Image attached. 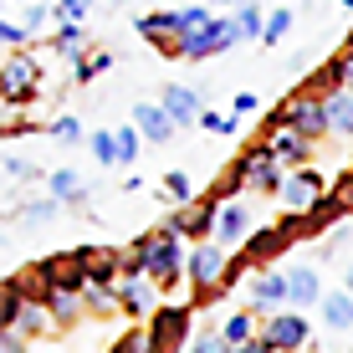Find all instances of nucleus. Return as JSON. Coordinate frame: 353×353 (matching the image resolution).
Masks as SVG:
<instances>
[{
	"mask_svg": "<svg viewBox=\"0 0 353 353\" xmlns=\"http://www.w3.org/2000/svg\"><path fill=\"white\" fill-rule=\"evenodd\" d=\"M348 292H353V266H348Z\"/></svg>",
	"mask_w": 353,
	"mask_h": 353,
	"instance_id": "48",
	"label": "nucleus"
},
{
	"mask_svg": "<svg viewBox=\"0 0 353 353\" xmlns=\"http://www.w3.org/2000/svg\"><path fill=\"white\" fill-rule=\"evenodd\" d=\"M266 149H272V159L282 169H302V164H307V154H312V143L302 139V133H292V128H272Z\"/></svg>",
	"mask_w": 353,
	"mask_h": 353,
	"instance_id": "13",
	"label": "nucleus"
},
{
	"mask_svg": "<svg viewBox=\"0 0 353 353\" xmlns=\"http://www.w3.org/2000/svg\"><path fill=\"white\" fill-rule=\"evenodd\" d=\"M92 0H57V16H62V26H77L82 16H88Z\"/></svg>",
	"mask_w": 353,
	"mask_h": 353,
	"instance_id": "34",
	"label": "nucleus"
},
{
	"mask_svg": "<svg viewBox=\"0 0 353 353\" xmlns=\"http://www.w3.org/2000/svg\"><path fill=\"white\" fill-rule=\"evenodd\" d=\"M133 123H139V133H143V139H154V143L174 139V118H169L159 103H139V108H133Z\"/></svg>",
	"mask_w": 353,
	"mask_h": 353,
	"instance_id": "15",
	"label": "nucleus"
},
{
	"mask_svg": "<svg viewBox=\"0 0 353 353\" xmlns=\"http://www.w3.org/2000/svg\"><path fill=\"white\" fill-rule=\"evenodd\" d=\"M77 118H57V123H52V139H77Z\"/></svg>",
	"mask_w": 353,
	"mask_h": 353,
	"instance_id": "41",
	"label": "nucleus"
},
{
	"mask_svg": "<svg viewBox=\"0 0 353 353\" xmlns=\"http://www.w3.org/2000/svg\"><path fill=\"white\" fill-rule=\"evenodd\" d=\"M251 312H256V307H251ZM251 312H230V318H225V327H221V333L230 338V343H251V338H256V318H251Z\"/></svg>",
	"mask_w": 353,
	"mask_h": 353,
	"instance_id": "27",
	"label": "nucleus"
},
{
	"mask_svg": "<svg viewBox=\"0 0 353 353\" xmlns=\"http://www.w3.org/2000/svg\"><path fill=\"white\" fill-rule=\"evenodd\" d=\"M190 318H194V307H159L149 318V333H154V348L159 353H179L185 348V338H190Z\"/></svg>",
	"mask_w": 353,
	"mask_h": 353,
	"instance_id": "5",
	"label": "nucleus"
},
{
	"mask_svg": "<svg viewBox=\"0 0 353 353\" xmlns=\"http://www.w3.org/2000/svg\"><path fill=\"white\" fill-rule=\"evenodd\" d=\"M236 41H241V31H236V16H230V21H221V16H215L205 31H194L190 41L179 46V57H185V62H205V57H221V52H230Z\"/></svg>",
	"mask_w": 353,
	"mask_h": 353,
	"instance_id": "4",
	"label": "nucleus"
},
{
	"mask_svg": "<svg viewBox=\"0 0 353 353\" xmlns=\"http://www.w3.org/2000/svg\"><path fill=\"white\" fill-rule=\"evenodd\" d=\"M343 6H348V10H353V0H343Z\"/></svg>",
	"mask_w": 353,
	"mask_h": 353,
	"instance_id": "49",
	"label": "nucleus"
},
{
	"mask_svg": "<svg viewBox=\"0 0 353 353\" xmlns=\"http://www.w3.org/2000/svg\"><path fill=\"white\" fill-rule=\"evenodd\" d=\"M338 215H348L343 205H338V194H323V200H318V205H312V210H307V236H323V230L333 225Z\"/></svg>",
	"mask_w": 353,
	"mask_h": 353,
	"instance_id": "21",
	"label": "nucleus"
},
{
	"mask_svg": "<svg viewBox=\"0 0 353 353\" xmlns=\"http://www.w3.org/2000/svg\"><path fill=\"white\" fill-rule=\"evenodd\" d=\"M143 266V276L149 282H159V287H174L179 276H185V266H190V256H185V246H179V236L174 230H159V241H154L143 256H133Z\"/></svg>",
	"mask_w": 353,
	"mask_h": 353,
	"instance_id": "1",
	"label": "nucleus"
},
{
	"mask_svg": "<svg viewBox=\"0 0 353 353\" xmlns=\"http://www.w3.org/2000/svg\"><path fill=\"white\" fill-rule=\"evenodd\" d=\"M323 194H327V185L312 174V169H292L287 185H282V205H287V215H307Z\"/></svg>",
	"mask_w": 353,
	"mask_h": 353,
	"instance_id": "9",
	"label": "nucleus"
},
{
	"mask_svg": "<svg viewBox=\"0 0 353 353\" xmlns=\"http://www.w3.org/2000/svg\"><path fill=\"white\" fill-rule=\"evenodd\" d=\"M236 353H272V343H266V338H261V333H256V338H251V343H241V348H236Z\"/></svg>",
	"mask_w": 353,
	"mask_h": 353,
	"instance_id": "44",
	"label": "nucleus"
},
{
	"mask_svg": "<svg viewBox=\"0 0 353 353\" xmlns=\"http://www.w3.org/2000/svg\"><path fill=\"white\" fill-rule=\"evenodd\" d=\"M52 200H67V205H77L82 200V174H72V169H52Z\"/></svg>",
	"mask_w": 353,
	"mask_h": 353,
	"instance_id": "24",
	"label": "nucleus"
},
{
	"mask_svg": "<svg viewBox=\"0 0 353 353\" xmlns=\"http://www.w3.org/2000/svg\"><path fill=\"white\" fill-rule=\"evenodd\" d=\"M287 292H292V276L261 272L256 282H251V307H276V302H287Z\"/></svg>",
	"mask_w": 353,
	"mask_h": 353,
	"instance_id": "16",
	"label": "nucleus"
},
{
	"mask_svg": "<svg viewBox=\"0 0 353 353\" xmlns=\"http://www.w3.org/2000/svg\"><path fill=\"white\" fill-rule=\"evenodd\" d=\"M343 57H353V31H348V46H343Z\"/></svg>",
	"mask_w": 353,
	"mask_h": 353,
	"instance_id": "47",
	"label": "nucleus"
},
{
	"mask_svg": "<svg viewBox=\"0 0 353 353\" xmlns=\"http://www.w3.org/2000/svg\"><path fill=\"white\" fill-rule=\"evenodd\" d=\"M215 200H194V205H179L174 210V221H169L164 230H174L179 241H194V246H200V241H210L215 236Z\"/></svg>",
	"mask_w": 353,
	"mask_h": 353,
	"instance_id": "6",
	"label": "nucleus"
},
{
	"mask_svg": "<svg viewBox=\"0 0 353 353\" xmlns=\"http://www.w3.org/2000/svg\"><path fill=\"white\" fill-rule=\"evenodd\" d=\"M41 272L52 276V287H57V292H88V287H92V272H88V256H82V246H77V251H67V256L41 261Z\"/></svg>",
	"mask_w": 353,
	"mask_h": 353,
	"instance_id": "8",
	"label": "nucleus"
},
{
	"mask_svg": "<svg viewBox=\"0 0 353 353\" xmlns=\"http://www.w3.org/2000/svg\"><path fill=\"white\" fill-rule=\"evenodd\" d=\"M159 108H164L169 118H174V128L200 123V113H205V108H200V92H194V88H179V82H174V88H164Z\"/></svg>",
	"mask_w": 353,
	"mask_h": 353,
	"instance_id": "14",
	"label": "nucleus"
},
{
	"mask_svg": "<svg viewBox=\"0 0 353 353\" xmlns=\"http://www.w3.org/2000/svg\"><path fill=\"white\" fill-rule=\"evenodd\" d=\"M348 92H353V57H348Z\"/></svg>",
	"mask_w": 353,
	"mask_h": 353,
	"instance_id": "46",
	"label": "nucleus"
},
{
	"mask_svg": "<svg viewBox=\"0 0 353 353\" xmlns=\"http://www.w3.org/2000/svg\"><path fill=\"white\" fill-rule=\"evenodd\" d=\"M282 113H287V128L292 133H302V139H323V133H333L327 128V108H323V97L318 92H297V97H287L282 103Z\"/></svg>",
	"mask_w": 353,
	"mask_h": 353,
	"instance_id": "3",
	"label": "nucleus"
},
{
	"mask_svg": "<svg viewBox=\"0 0 353 353\" xmlns=\"http://www.w3.org/2000/svg\"><path fill=\"white\" fill-rule=\"evenodd\" d=\"M92 159L97 164H123V154H118V128H97L92 133Z\"/></svg>",
	"mask_w": 353,
	"mask_h": 353,
	"instance_id": "26",
	"label": "nucleus"
},
{
	"mask_svg": "<svg viewBox=\"0 0 353 353\" xmlns=\"http://www.w3.org/2000/svg\"><path fill=\"white\" fill-rule=\"evenodd\" d=\"M82 46H88V31L82 26H57V36H52L57 57H82Z\"/></svg>",
	"mask_w": 353,
	"mask_h": 353,
	"instance_id": "25",
	"label": "nucleus"
},
{
	"mask_svg": "<svg viewBox=\"0 0 353 353\" xmlns=\"http://www.w3.org/2000/svg\"><path fill=\"white\" fill-rule=\"evenodd\" d=\"M0 41H6V52H21V46H26V26L6 21V26H0Z\"/></svg>",
	"mask_w": 353,
	"mask_h": 353,
	"instance_id": "37",
	"label": "nucleus"
},
{
	"mask_svg": "<svg viewBox=\"0 0 353 353\" xmlns=\"http://www.w3.org/2000/svg\"><path fill=\"white\" fill-rule=\"evenodd\" d=\"M287 36H292V10L282 6V10H272V16H266L261 41H266V46H276V41H287Z\"/></svg>",
	"mask_w": 353,
	"mask_h": 353,
	"instance_id": "29",
	"label": "nucleus"
},
{
	"mask_svg": "<svg viewBox=\"0 0 353 353\" xmlns=\"http://www.w3.org/2000/svg\"><path fill=\"white\" fill-rule=\"evenodd\" d=\"M113 353H159V348H154V333H149V327H128V333L113 343Z\"/></svg>",
	"mask_w": 353,
	"mask_h": 353,
	"instance_id": "28",
	"label": "nucleus"
},
{
	"mask_svg": "<svg viewBox=\"0 0 353 353\" xmlns=\"http://www.w3.org/2000/svg\"><path fill=\"white\" fill-rule=\"evenodd\" d=\"M210 6H215V10H221V6H246V0H210Z\"/></svg>",
	"mask_w": 353,
	"mask_h": 353,
	"instance_id": "45",
	"label": "nucleus"
},
{
	"mask_svg": "<svg viewBox=\"0 0 353 353\" xmlns=\"http://www.w3.org/2000/svg\"><path fill=\"white\" fill-rule=\"evenodd\" d=\"M52 210H57V200H36V205H26V210H21V221H46Z\"/></svg>",
	"mask_w": 353,
	"mask_h": 353,
	"instance_id": "39",
	"label": "nucleus"
},
{
	"mask_svg": "<svg viewBox=\"0 0 353 353\" xmlns=\"http://www.w3.org/2000/svg\"><path fill=\"white\" fill-rule=\"evenodd\" d=\"M46 307H52L62 323H72V318H77V297H72V292H52V302H46Z\"/></svg>",
	"mask_w": 353,
	"mask_h": 353,
	"instance_id": "36",
	"label": "nucleus"
},
{
	"mask_svg": "<svg viewBox=\"0 0 353 353\" xmlns=\"http://www.w3.org/2000/svg\"><path fill=\"white\" fill-rule=\"evenodd\" d=\"M282 185H287V169L266 154V159L251 169V190H261V194H282Z\"/></svg>",
	"mask_w": 353,
	"mask_h": 353,
	"instance_id": "20",
	"label": "nucleus"
},
{
	"mask_svg": "<svg viewBox=\"0 0 353 353\" xmlns=\"http://www.w3.org/2000/svg\"><path fill=\"white\" fill-rule=\"evenodd\" d=\"M46 312H52V307H36V302H31L26 318H21V333H46V327H52V318H46Z\"/></svg>",
	"mask_w": 353,
	"mask_h": 353,
	"instance_id": "33",
	"label": "nucleus"
},
{
	"mask_svg": "<svg viewBox=\"0 0 353 353\" xmlns=\"http://www.w3.org/2000/svg\"><path fill=\"white\" fill-rule=\"evenodd\" d=\"M118 297H123L128 318H154V312H159V282H149V276H123V282H118Z\"/></svg>",
	"mask_w": 353,
	"mask_h": 353,
	"instance_id": "11",
	"label": "nucleus"
},
{
	"mask_svg": "<svg viewBox=\"0 0 353 353\" xmlns=\"http://www.w3.org/2000/svg\"><path fill=\"white\" fill-rule=\"evenodd\" d=\"M246 236H251V210L241 200L221 205V215H215V241H221V246H246Z\"/></svg>",
	"mask_w": 353,
	"mask_h": 353,
	"instance_id": "12",
	"label": "nucleus"
},
{
	"mask_svg": "<svg viewBox=\"0 0 353 353\" xmlns=\"http://www.w3.org/2000/svg\"><path fill=\"white\" fill-rule=\"evenodd\" d=\"M261 338L282 353H297V348H307V318L302 312H266Z\"/></svg>",
	"mask_w": 353,
	"mask_h": 353,
	"instance_id": "7",
	"label": "nucleus"
},
{
	"mask_svg": "<svg viewBox=\"0 0 353 353\" xmlns=\"http://www.w3.org/2000/svg\"><path fill=\"white\" fill-rule=\"evenodd\" d=\"M230 108H236V118H246V113H256V92H236V103H230Z\"/></svg>",
	"mask_w": 353,
	"mask_h": 353,
	"instance_id": "40",
	"label": "nucleus"
},
{
	"mask_svg": "<svg viewBox=\"0 0 353 353\" xmlns=\"http://www.w3.org/2000/svg\"><path fill=\"white\" fill-rule=\"evenodd\" d=\"M190 353H236V343H230L225 333H205V338H200V343H194Z\"/></svg>",
	"mask_w": 353,
	"mask_h": 353,
	"instance_id": "35",
	"label": "nucleus"
},
{
	"mask_svg": "<svg viewBox=\"0 0 353 353\" xmlns=\"http://www.w3.org/2000/svg\"><path fill=\"white\" fill-rule=\"evenodd\" d=\"M139 149H143V133H139V123H123V128H118V154H123V164L139 159Z\"/></svg>",
	"mask_w": 353,
	"mask_h": 353,
	"instance_id": "31",
	"label": "nucleus"
},
{
	"mask_svg": "<svg viewBox=\"0 0 353 353\" xmlns=\"http://www.w3.org/2000/svg\"><path fill=\"white\" fill-rule=\"evenodd\" d=\"M236 31H241V41H261V31H266V16H261V6H256V0L236 6Z\"/></svg>",
	"mask_w": 353,
	"mask_h": 353,
	"instance_id": "22",
	"label": "nucleus"
},
{
	"mask_svg": "<svg viewBox=\"0 0 353 353\" xmlns=\"http://www.w3.org/2000/svg\"><path fill=\"white\" fill-rule=\"evenodd\" d=\"M225 272H230V256H225L221 241H200V246L190 251L185 276L194 282V292H200V297H215V292H221V276H225Z\"/></svg>",
	"mask_w": 353,
	"mask_h": 353,
	"instance_id": "2",
	"label": "nucleus"
},
{
	"mask_svg": "<svg viewBox=\"0 0 353 353\" xmlns=\"http://www.w3.org/2000/svg\"><path fill=\"white\" fill-rule=\"evenodd\" d=\"M323 108H327V128L333 133H353V92H327L323 97Z\"/></svg>",
	"mask_w": 353,
	"mask_h": 353,
	"instance_id": "19",
	"label": "nucleus"
},
{
	"mask_svg": "<svg viewBox=\"0 0 353 353\" xmlns=\"http://www.w3.org/2000/svg\"><path fill=\"white\" fill-rule=\"evenodd\" d=\"M272 353H282V348H272Z\"/></svg>",
	"mask_w": 353,
	"mask_h": 353,
	"instance_id": "50",
	"label": "nucleus"
},
{
	"mask_svg": "<svg viewBox=\"0 0 353 353\" xmlns=\"http://www.w3.org/2000/svg\"><path fill=\"white\" fill-rule=\"evenodd\" d=\"M338 205H343V210H353V169H343V174H338Z\"/></svg>",
	"mask_w": 353,
	"mask_h": 353,
	"instance_id": "38",
	"label": "nucleus"
},
{
	"mask_svg": "<svg viewBox=\"0 0 353 353\" xmlns=\"http://www.w3.org/2000/svg\"><path fill=\"white\" fill-rule=\"evenodd\" d=\"M0 353H26V343H21V327H6V338H0Z\"/></svg>",
	"mask_w": 353,
	"mask_h": 353,
	"instance_id": "42",
	"label": "nucleus"
},
{
	"mask_svg": "<svg viewBox=\"0 0 353 353\" xmlns=\"http://www.w3.org/2000/svg\"><path fill=\"white\" fill-rule=\"evenodd\" d=\"M108 67H113V57H108V52H88V57L77 62V72H72V77H77V82H92L97 72H108Z\"/></svg>",
	"mask_w": 353,
	"mask_h": 353,
	"instance_id": "32",
	"label": "nucleus"
},
{
	"mask_svg": "<svg viewBox=\"0 0 353 353\" xmlns=\"http://www.w3.org/2000/svg\"><path fill=\"white\" fill-rule=\"evenodd\" d=\"M26 307H31V302H26V292H21L16 282H6V297H0V323H6V327H21Z\"/></svg>",
	"mask_w": 353,
	"mask_h": 353,
	"instance_id": "23",
	"label": "nucleus"
},
{
	"mask_svg": "<svg viewBox=\"0 0 353 353\" xmlns=\"http://www.w3.org/2000/svg\"><path fill=\"white\" fill-rule=\"evenodd\" d=\"M318 307H323V323L327 327H353V292L348 287L343 292H327Z\"/></svg>",
	"mask_w": 353,
	"mask_h": 353,
	"instance_id": "18",
	"label": "nucleus"
},
{
	"mask_svg": "<svg viewBox=\"0 0 353 353\" xmlns=\"http://www.w3.org/2000/svg\"><path fill=\"white\" fill-rule=\"evenodd\" d=\"M36 72H41V67H36L26 52H6V77H0V82H6V108L10 103H31V97H36Z\"/></svg>",
	"mask_w": 353,
	"mask_h": 353,
	"instance_id": "10",
	"label": "nucleus"
},
{
	"mask_svg": "<svg viewBox=\"0 0 353 353\" xmlns=\"http://www.w3.org/2000/svg\"><path fill=\"white\" fill-rule=\"evenodd\" d=\"M6 174L10 179H31V164L26 159H6Z\"/></svg>",
	"mask_w": 353,
	"mask_h": 353,
	"instance_id": "43",
	"label": "nucleus"
},
{
	"mask_svg": "<svg viewBox=\"0 0 353 353\" xmlns=\"http://www.w3.org/2000/svg\"><path fill=\"white\" fill-rule=\"evenodd\" d=\"M287 302L292 307H312V302H323V287H318V272H307V266H297L292 272V292H287Z\"/></svg>",
	"mask_w": 353,
	"mask_h": 353,
	"instance_id": "17",
	"label": "nucleus"
},
{
	"mask_svg": "<svg viewBox=\"0 0 353 353\" xmlns=\"http://www.w3.org/2000/svg\"><path fill=\"white\" fill-rule=\"evenodd\" d=\"M164 194L174 205H194V190H190V174H179V169H169L164 174Z\"/></svg>",
	"mask_w": 353,
	"mask_h": 353,
	"instance_id": "30",
	"label": "nucleus"
}]
</instances>
